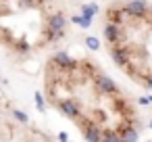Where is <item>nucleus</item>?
<instances>
[{
	"mask_svg": "<svg viewBox=\"0 0 152 142\" xmlns=\"http://www.w3.org/2000/svg\"><path fill=\"white\" fill-rule=\"evenodd\" d=\"M104 40L113 61L152 88V9L144 0L115 2L104 15Z\"/></svg>",
	"mask_w": 152,
	"mask_h": 142,
	"instance_id": "1",
	"label": "nucleus"
},
{
	"mask_svg": "<svg viewBox=\"0 0 152 142\" xmlns=\"http://www.w3.org/2000/svg\"><path fill=\"white\" fill-rule=\"evenodd\" d=\"M83 132H86V138H88V142H102V138H100V132H98V127L92 123V125H88V127H83Z\"/></svg>",
	"mask_w": 152,
	"mask_h": 142,
	"instance_id": "2",
	"label": "nucleus"
},
{
	"mask_svg": "<svg viewBox=\"0 0 152 142\" xmlns=\"http://www.w3.org/2000/svg\"><path fill=\"white\" fill-rule=\"evenodd\" d=\"M137 140V132L133 127H125L121 134V142H135Z\"/></svg>",
	"mask_w": 152,
	"mask_h": 142,
	"instance_id": "3",
	"label": "nucleus"
},
{
	"mask_svg": "<svg viewBox=\"0 0 152 142\" xmlns=\"http://www.w3.org/2000/svg\"><path fill=\"white\" fill-rule=\"evenodd\" d=\"M102 142H121V136L115 134V132H106L104 138H102Z\"/></svg>",
	"mask_w": 152,
	"mask_h": 142,
	"instance_id": "4",
	"label": "nucleus"
},
{
	"mask_svg": "<svg viewBox=\"0 0 152 142\" xmlns=\"http://www.w3.org/2000/svg\"><path fill=\"white\" fill-rule=\"evenodd\" d=\"M13 115H15L21 123H25V121H27V115H25V113H21V111H13Z\"/></svg>",
	"mask_w": 152,
	"mask_h": 142,
	"instance_id": "5",
	"label": "nucleus"
},
{
	"mask_svg": "<svg viewBox=\"0 0 152 142\" xmlns=\"http://www.w3.org/2000/svg\"><path fill=\"white\" fill-rule=\"evenodd\" d=\"M36 104L40 111H44V100H42V94H36Z\"/></svg>",
	"mask_w": 152,
	"mask_h": 142,
	"instance_id": "6",
	"label": "nucleus"
},
{
	"mask_svg": "<svg viewBox=\"0 0 152 142\" xmlns=\"http://www.w3.org/2000/svg\"><path fill=\"white\" fill-rule=\"evenodd\" d=\"M88 44H90V48H98V40H96V38H90Z\"/></svg>",
	"mask_w": 152,
	"mask_h": 142,
	"instance_id": "7",
	"label": "nucleus"
},
{
	"mask_svg": "<svg viewBox=\"0 0 152 142\" xmlns=\"http://www.w3.org/2000/svg\"><path fill=\"white\" fill-rule=\"evenodd\" d=\"M58 140H61V142H67V134L61 132V134H58Z\"/></svg>",
	"mask_w": 152,
	"mask_h": 142,
	"instance_id": "8",
	"label": "nucleus"
}]
</instances>
